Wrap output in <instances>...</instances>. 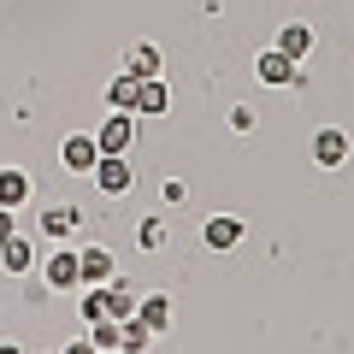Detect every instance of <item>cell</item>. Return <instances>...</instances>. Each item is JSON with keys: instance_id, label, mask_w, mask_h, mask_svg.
Wrapping results in <instances>:
<instances>
[{"instance_id": "9c48e42d", "label": "cell", "mask_w": 354, "mask_h": 354, "mask_svg": "<svg viewBox=\"0 0 354 354\" xmlns=\"http://www.w3.org/2000/svg\"><path fill=\"white\" fill-rule=\"evenodd\" d=\"M24 201H30V177L18 171V165H6V171H0V207H12V213H18Z\"/></svg>"}, {"instance_id": "8992f818", "label": "cell", "mask_w": 354, "mask_h": 354, "mask_svg": "<svg viewBox=\"0 0 354 354\" xmlns=\"http://www.w3.org/2000/svg\"><path fill=\"white\" fill-rule=\"evenodd\" d=\"M41 272H48V283L53 290H71V283H83V266H77V254H48V266H41Z\"/></svg>"}, {"instance_id": "7c38bea8", "label": "cell", "mask_w": 354, "mask_h": 354, "mask_svg": "<svg viewBox=\"0 0 354 354\" xmlns=\"http://www.w3.org/2000/svg\"><path fill=\"white\" fill-rule=\"evenodd\" d=\"M278 48L290 53L295 65H301V59H307V48H313V30H307V24H283V30H278Z\"/></svg>"}, {"instance_id": "9a60e30c", "label": "cell", "mask_w": 354, "mask_h": 354, "mask_svg": "<svg viewBox=\"0 0 354 354\" xmlns=\"http://www.w3.org/2000/svg\"><path fill=\"white\" fill-rule=\"evenodd\" d=\"M136 319H142L148 330H165V325H171V307H165V295H148V301L136 307Z\"/></svg>"}, {"instance_id": "7402d4cb", "label": "cell", "mask_w": 354, "mask_h": 354, "mask_svg": "<svg viewBox=\"0 0 354 354\" xmlns=\"http://www.w3.org/2000/svg\"><path fill=\"white\" fill-rule=\"evenodd\" d=\"M65 354H101V348H95V342H71Z\"/></svg>"}, {"instance_id": "603a6c76", "label": "cell", "mask_w": 354, "mask_h": 354, "mask_svg": "<svg viewBox=\"0 0 354 354\" xmlns=\"http://www.w3.org/2000/svg\"><path fill=\"white\" fill-rule=\"evenodd\" d=\"M0 354H24V348H18V342H0Z\"/></svg>"}, {"instance_id": "e0dca14e", "label": "cell", "mask_w": 354, "mask_h": 354, "mask_svg": "<svg viewBox=\"0 0 354 354\" xmlns=\"http://www.w3.org/2000/svg\"><path fill=\"white\" fill-rule=\"evenodd\" d=\"M118 330H124V354H142L153 342V330L142 325V319H118Z\"/></svg>"}, {"instance_id": "5bb4252c", "label": "cell", "mask_w": 354, "mask_h": 354, "mask_svg": "<svg viewBox=\"0 0 354 354\" xmlns=\"http://www.w3.org/2000/svg\"><path fill=\"white\" fill-rule=\"evenodd\" d=\"M136 83H142L136 71H124V77H113V88H106V101H113L118 113H130V106H136Z\"/></svg>"}, {"instance_id": "4fadbf2b", "label": "cell", "mask_w": 354, "mask_h": 354, "mask_svg": "<svg viewBox=\"0 0 354 354\" xmlns=\"http://www.w3.org/2000/svg\"><path fill=\"white\" fill-rule=\"evenodd\" d=\"M124 71H136V77H160V48H153V41H136V48L124 53Z\"/></svg>"}, {"instance_id": "d6986e66", "label": "cell", "mask_w": 354, "mask_h": 354, "mask_svg": "<svg viewBox=\"0 0 354 354\" xmlns=\"http://www.w3.org/2000/svg\"><path fill=\"white\" fill-rule=\"evenodd\" d=\"M41 230H48V236H65V230H71V207H48V213H41Z\"/></svg>"}, {"instance_id": "ba28073f", "label": "cell", "mask_w": 354, "mask_h": 354, "mask_svg": "<svg viewBox=\"0 0 354 354\" xmlns=\"http://www.w3.org/2000/svg\"><path fill=\"white\" fill-rule=\"evenodd\" d=\"M201 242H207V248H218V254H225V248H236V242H242V218H207Z\"/></svg>"}, {"instance_id": "30bf717a", "label": "cell", "mask_w": 354, "mask_h": 354, "mask_svg": "<svg viewBox=\"0 0 354 354\" xmlns=\"http://www.w3.org/2000/svg\"><path fill=\"white\" fill-rule=\"evenodd\" d=\"M30 260H36V254H30V242L18 236V230H12V236H6V242H0V266H6L12 278H18V272H30Z\"/></svg>"}, {"instance_id": "cb8c5ba5", "label": "cell", "mask_w": 354, "mask_h": 354, "mask_svg": "<svg viewBox=\"0 0 354 354\" xmlns=\"http://www.w3.org/2000/svg\"><path fill=\"white\" fill-rule=\"evenodd\" d=\"M106 354H124V348H106Z\"/></svg>"}, {"instance_id": "ac0fdd59", "label": "cell", "mask_w": 354, "mask_h": 354, "mask_svg": "<svg viewBox=\"0 0 354 354\" xmlns=\"http://www.w3.org/2000/svg\"><path fill=\"white\" fill-rule=\"evenodd\" d=\"M88 342H95V348H124V330H118V319H95V337H88Z\"/></svg>"}, {"instance_id": "277c9868", "label": "cell", "mask_w": 354, "mask_h": 354, "mask_svg": "<svg viewBox=\"0 0 354 354\" xmlns=\"http://www.w3.org/2000/svg\"><path fill=\"white\" fill-rule=\"evenodd\" d=\"M77 266H83V283H88V290L113 283V254H106V248H77Z\"/></svg>"}, {"instance_id": "5b68a950", "label": "cell", "mask_w": 354, "mask_h": 354, "mask_svg": "<svg viewBox=\"0 0 354 354\" xmlns=\"http://www.w3.org/2000/svg\"><path fill=\"white\" fill-rule=\"evenodd\" d=\"M130 130H136V124H130V113H106V124L95 130L101 153H124V148H130Z\"/></svg>"}, {"instance_id": "6da1fadb", "label": "cell", "mask_w": 354, "mask_h": 354, "mask_svg": "<svg viewBox=\"0 0 354 354\" xmlns=\"http://www.w3.org/2000/svg\"><path fill=\"white\" fill-rule=\"evenodd\" d=\"M95 183H101V195H124V189H130L124 153H101V160H95Z\"/></svg>"}, {"instance_id": "ffe728a7", "label": "cell", "mask_w": 354, "mask_h": 354, "mask_svg": "<svg viewBox=\"0 0 354 354\" xmlns=\"http://www.w3.org/2000/svg\"><path fill=\"white\" fill-rule=\"evenodd\" d=\"M83 319L95 325V319H106V295L101 290H88V301H83Z\"/></svg>"}, {"instance_id": "8fae6325", "label": "cell", "mask_w": 354, "mask_h": 354, "mask_svg": "<svg viewBox=\"0 0 354 354\" xmlns=\"http://www.w3.org/2000/svg\"><path fill=\"white\" fill-rule=\"evenodd\" d=\"M130 113H153V118L165 113V83L160 77H142L136 83V106H130Z\"/></svg>"}, {"instance_id": "3957f363", "label": "cell", "mask_w": 354, "mask_h": 354, "mask_svg": "<svg viewBox=\"0 0 354 354\" xmlns=\"http://www.w3.org/2000/svg\"><path fill=\"white\" fill-rule=\"evenodd\" d=\"M313 160L325 165V171H337V165L348 160V136H342L337 124H330V130H319V136H313Z\"/></svg>"}, {"instance_id": "7a4b0ae2", "label": "cell", "mask_w": 354, "mask_h": 354, "mask_svg": "<svg viewBox=\"0 0 354 354\" xmlns=\"http://www.w3.org/2000/svg\"><path fill=\"white\" fill-rule=\"evenodd\" d=\"M254 71H260V83H272V88H283V83H295V59L283 48H266L260 53V65H254Z\"/></svg>"}, {"instance_id": "44dd1931", "label": "cell", "mask_w": 354, "mask_h": 354, "mask_svg": "<svg viewBox=\"0 0 354 354\" xmlns=\"http://www.w3.org/2000/svg\"><path fill=\"white\" fill-rule=\"evenodd\" d=\"M12 236V207H0V242Z\"/></svg>"}, {"instance_id": "52a82bcc", "label": "cell", "mask_w": 354, "mask_h": 354, "mask_svg": "<svg viewBox=\"0 0 354 354\" xmlns=\"http://www.w3.org/2000/svg\"><path fill=\"white\" fill-rule=\"evenodd\" d=\"M95 160H101V142L95 136H71L65 142V171H95Z\"/></svg>"}, {"instance_id": "2e32d148", "label": "cell", "mask_w": 354, "mask_h": 354, "mask_svg": "<svg viewBox=\"0 0 354 354\" xmlns=\"http://www.w3.org/2000/svg\"><path fill=\"white\" fill-rule=\"evenodd\" d=\"M101 295H106V319H136V301H130L124 283H113V290L101 283Z\"/></svg>"}]
</instances>
